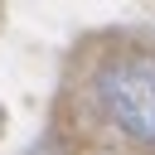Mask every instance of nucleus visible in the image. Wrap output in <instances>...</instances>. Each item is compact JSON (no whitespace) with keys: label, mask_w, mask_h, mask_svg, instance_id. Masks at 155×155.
<instances>
[{"label":"nucleus","mask_w":155,"mask_h":155,"mask_svg":"<svg viewBox=\"0 0 155 155\" xmlns=\"http://www.w3.org/2000/svg\"><path fill=\"white\" fill-rule=\"evenodd\" d=\"M97 92H102L107 116L126 136L155 145V58H121V63H111L102 73Z\"/></svg>","instance_id":"f257e3e1"}]
</instances>
